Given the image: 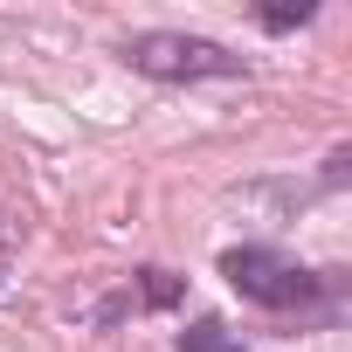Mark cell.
<instances>
[{"mask_svg": "<svg viewBox=\"0 0 352 352\" xmlns=\"http://www.w3.org/2000/svg\"><path fill=\"white\" fill-rule=\"evenodd\" d=\"M124 69L152 76V83H235L249 76V56H235L214 35H187V28H138L118 42Z\"/></svg>", "mask_w": 352, "mask_h": 352, "instance_id": "obj_2", "label": "cell"}, {"mask_svg": "<svg viewBox=\"0 0 352 352\" xmlns=\"http://www.w3.org/2000/svg\"><path fill=\"white\" fill-rule=\"evenodd\" d=\"M221 276H228V290L235 297H249V304H263V311H324L331 297H338V276H324V270H311V263H297V256H283V249H270V242H235V249H221Z\"/></svg>", "mask_w": 352, "mask_h": 352, "instance_id": "obj_1", "label": "cell"}, {"mask_svg": "<svg viewBox=\"0 0 352 352\" xmlns=\"http://www.w3.org/2000/svg\"><path fill=\"white\" fill-rule=\"evenodd\" d=\"M180 352H249V345H242V331H228L221 318H194V324L180 331Z\"/></svg>", "mask_w": 352, "mask_h": 352, "instance_id": "obj_4", "label": "cell"}, {"mask_svg": "<svg viewBox=\"0 0 352 352\" xmlns=\"http://www.w3.org/2000/svg\"><path fill=\"white\" fill-rule=\"evenodd\" d=\"M180 297H187V276H173V270H159V263H152V270H131V283H118L90 318H97V331H111L124 311H131V318H138V311H173Z\"/></svg>", "mask_w": 352, "mask_h": 352, "instance_id": "obj_3", "label": "cell"}, {"mask_svg": "<svg viewBox=\"0 0 352 352\" xmlns=\"http://www.w3.org/2000/svg\"><path fill=\"white\" fill-rule=\"evenodd\" d=\"M256 21H263L270 35H290V28L318 21V0H283V8H256Z\"/></svg>", "mask_w": 352, "mask_h": 352, "instance_id": "obj_5", "label": "cell"}]
</instances>
